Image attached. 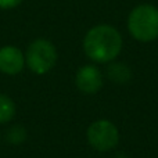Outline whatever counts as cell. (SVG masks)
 <instances>
[{"instance_id": "1", "label": "cell", "mask_w": 158, "mask_h": 158, "mask_svg": "<svg viewBox=\"0 0 158 158\" xmlns=\"http://www.w3.org/2000/svg\"><path fill=\"white\" fill-rule=\"evenodd\" d=\"M122 35L115 27L98 24L90 28L83 38L85 54L98 64H108L119 56L122 50Z\"/></svg>"}, {"instance_id": "9", "label": "cell", "mask_w": 158, "mask_h": 158, "mask_svg": "<svg viewBox=\"0 0 158 158\" xmlns=\"http://www.w3.org/2000/svg\"><path fill=\"white\" fill-rule=\"evenodd\" d=\"M25 139H27V132L19 125L13 126V128L7 132V140L14 143V144H19V143H22Z\"/></svg>"}, {"instance_id": "6", "label": "cell", "mask_w": 158, "mask_h": 158, "mask_svg": "<svg viewBox=\"0 0 158 158\" xmlns=\"http://www.w3.org/2000/svg\"><path fill=\"white\" fill-rule=\"evenodd\" d=\"M25 65V57L15 46H4L0 49V71L7 75H17Z\"/></svg>"}, {"instance_id": "3", "label": "cell", "mask_w": 158, "mask_h": 158, "mask_svg": "<svg viewBox=\"0 0 158 158\" xmlns=\"http://www.w3.org/2000/svg\"><path fill=\"white\" fill-rule=\"evenodd\" d=\"M28 68L38 75L47 74L57 63L56 46L47 39H36L29 44L25 54Z\"/></svg>"}, {"instance_id": "11", "label": "cell", "mask_w": 158, "mask_h": 158, "mask_svg": "<svg viewBox=\"0 0 158 158\" xmlns=\"http://www.w3.org/2000/svg\"><path fill=\"white\" fill-rule=\"evenodd\" d=\"M115 158H128V157L125 154H118V156H115Z\"/></svg>"}, {"instance_id": "5", "label": "cell", "mask_w": 158, "mask_h": 158, "mask_svg": "<svg viewBox=\"0 0 158 158\" xmlns=\"http://www.w3.org/2000/svg\"><path fill=\"white\" fill-rule=\"evenodd\" d=\"M77 87L85 94H94L103 87V74L93 64H87L78 69L75 77Z\"/></svg>"}, {"instance_id": "8", "label": "cell", "mask_w": 158, "mask_h": 158, "mask_svg": "<svg viewBox=\"0 0 158 158\" xmlns=\"http://www.w3.org/2000/svg\"><path fill=\"white\" fill-rule=\"evenodd\" d=\"M15 114V106L10 97L0 94V123L8 122Z\"/></svg>"}, {"instance_id": "2", "label": "cell", "mask_w": 158, "mask_h": 158, "mask_svg": "<svg viewBox=\"0 0 158 158\" xmlns=\"http://www.w3.org/2000/svg\"><path fill=\"white\" fill-rule=\"evenodd\" d=\"M126 27L133 39L148 43L158 39V7L143 3L131 10Z\"/></svg>"}, {"instance_id": "10", "label": "cell", "mask_w": 158, "mask_h": 158, "mask_svg": "<svg viewBox=\"0 0 158 158\" xmlns=\"http://www.w3.org/2000/svg\"><path fill=\"white\" fill-rule=\"evenodd\" d=\"M24 0H0V8L3 10H10V8H14L17 6H19Z\"/></svg>"}, {"instance_id": "4", "label": "cell", "mask_w": 158, "mask_h": 158, "mask_svg": "<svg viewBox=\"0 0 158 158\" xmlns=\"http://www.w3.org/2000/svg\"><path fill=\"white\" fill-rule=\"evenodd\" d=\"M87 142L97 151H110L117 147L119 132L117 126L107 119H98L87 128Z\"/></svg>"}, {"instance_id": "7", "label": "cell", "mask_w": 158, "mask_h": 158, "mask_svg": "<svg viewBox=\"0 0 158 158\" xmlns=\"http://www.w3.org/2000/svg\"><path fill=\"white\" fill-rule=\"evenodd\" d=\"M107 77L111 82L117 85H126L131 82L132 79V69L129 68V65L119 61H111L108 63L107 67Z\"/></svg>"}]
</instances>
